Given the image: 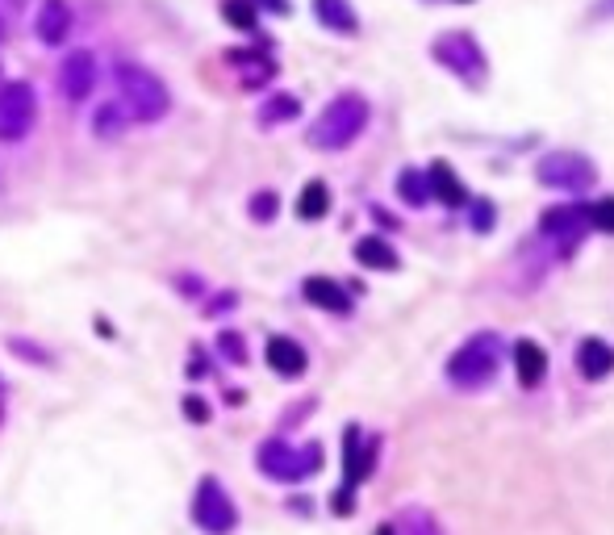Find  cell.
<instances>
[{"instance_id": "6da1fadb", "label": "cell", "mask_w": 614, "mask_h": 535, "mask_svg": "<svg viewBox=\"0 0 614 535\" xmlns=\"http://www.w3.org/2000/svg\"><path fill=\"white\" fill-rule=\"evenodd\" d=\"M364 126H368V101L360 92H343L318 113V122L310 126V143L318 151H343L364 134Z\"/></svg>"}, {"instance_id": "7a4b0ae2", "label": "cell", "mask_w": 614, "mask_h": 535, "mask_svg": "<svg viewBox=\"0 0 614 535\" xmlns=\"http://www.w3.org/2000/svg\"><path fill=\"white\" fill-rule=\"evenodd\" d=\"M117 88H122V105L134 122H159L172 109V92L151 67L117 63Z\"/></svg>"}, {"instance_id": "3957f363", "label": "cell", "mask_w": 614, "mask_h": 535, "mask_svg": "<svg viewBox=\"0 0 614 535\" xmlns=\"http://www.w3.org/2000/svg\"><path fill=\"white\" fill-rule=\"evenodd\" d=\"M498 360H502V343L498 335H472L460 352L447 360V381L460 385V389H481L493 381V372H498Z\"/></svg>"}, {"instance_id": "277c9868", "label": "cell", "mask_w": 614, "mask_h": 535, "mask_svg": "<svg viewBox=\"0 0 614 535\" xmlns=\"http://www.w3.org/2000/svg\"><path fill=\"white\" fill-rule=\"evenodd\" d=\"M318 464H322V448L318 444L289 448L285 439H268V444L259 448V469H264L268 477H276V481H301V477L318 473Z\"/></svg>"}, {"instance_id": "5b68a950", "label": "cell", "mask_w": 614, "mask_h": 535, "mask_svg": "<svg viewBox=\"0 0 614 535\" xmlns=\"http://www.w3.org/2000/svg\"><path fill=\"white\" fill-rule=\"evenodd\" d=\"M38 118V97L26 80L0 84V143H21Z\"/></svg>"}, {"instance_id": "8992f818", "label": "cell", "mask_w": 614, "mask_h": 535, "mask_svg": "<svg viewBox=\"0 0 614 535\" xmlns=\"http://www.w3.org/2000/svg\"><path fill=\"white\" fill-rule=\"evenodd\" d=\"M435 59L447 67V72H456L460 80L468 84H481L485 80V51L477 46L468 30H452L435 42Z\"/></svg>"}, {"instance_id": "52a82bcc", "label": "cell", "mask_w": 614, "mask_h": 535, "mask_svg": "<svg viewBox=\"0 0 614 535\" xmlns=\"http://www.w3.org/2000/svg\"><path fill=\"white\" fill-rule=\"evenodd\" d=\"M193 523L205 531V535H230L239 515H234V502L230 494L222 490L218 477H205L197 485V498H193Z\"/></svg>"}, {"instance_id": "ba28073f", "label": "cell", "mask_w": 614, "mask_h": 535, "mask_svg": "<svg viewBox=\"0 0 614 535\" xmlns=\"http://www.w3.org/2000/svg\"><path fill=\"white\" fill-rule=\"evenodd\" d=\"M539 184H548V189H585V184H594V164H589L585 155L577 151H556V155H543L539 168H535Z\"/></svg>"}, {"instance_id": "9c48e42d", "label": "cell", "mask_w": 614, "mask_h": 535, "mask_svg": "<svg viewBox=\"0 0 614 535\" xmlns=\"http://www.w3.org/2000/svg\"><path fill=\"white\" fill-rule=\"evenodd\" d=\"M585 230H589L585 205H552L548 214L539 218V235L548 239V243H560L564 251H573Z\"/></svg>"}, {"instance_id": "30bf717a", "label": "cell", "mask_w": 614, "mask_h": 535, "mask_svg": "<svg viewBox=\"0 0 614 535\" xmlns=\"http://www.w3.org/2000/svg\"><path fill=\"white\" fill-rule=\"evenodd\" d=\"M92 88H97V55L92 51H72L59 67V92L72 105H80V101L92 97Z\"/></svg>"}, {"instance_id": "8fae6325", "label": "cell", "mask_w": 614, "mask_h": 535, "mask_svg": "<svg viewBox=\"0 0 614 535\" xmlns=\"http://www.w3.org/2000/svg\"><path fill=\"white\" fill-rule=\"evenodd\" d=\"M72 5L67 0H42L38 13H34V34L46 42V46H59L67 34H72Z\"/></svg>"}, {"instance_id": "7c38bea8", "label": "cell", "mask_w": 614, "mask_h": 535, "mask_svg": "<svg viewBox=\"0 0 614 535\" xmlns=\"http://www.w3.org/2000/svg\"><path fill=\"white\" fill-rule=\"evenodd\" d=\"M372 460H376V439L364 448L360 427H347V435H343V481H347V490H351V485H360V481L368 477Z\"/></svg>"}, {"instance_id": "4fadbf2b", "label": "cell", "mask_w": 614, "mask_h": 535, "mask_svg": "<svg viewBox=\"0 0 614 535\" xmlns=\"http://www.w3.org/2000/svg\"><path fill=\"white\" fill-rule=\"evenodd\" d=\"M577 368L585 381H602L614 372V347L602 339H581L577 343Z\"/></svg>"}, {"instance_id": "5bb4252c", "label": "cell", "mask_w": 614, "mask_h": 535, "mask_svg": "<svg viewBox=\"0 0 614 535\" xmlns=\"http://www.w3.org/2000/svg\"><path fill=\"white\" fill-rule=\"evenodd\" d=\"M305 301H314L318 310H330V314H347L351 310V297L339 281H330V276H310V281L301 285Z\"/></svg>"}, {"instance_id": "9a60e30c", "label": "cell", "mask_w": 614, "mask_h": 535, "mask_svg": "<svg viewBox=\"0 0 614 535\" xmlns=\"http://www.w3.org/2000/svg\"><path fill=\"white\" fill-rule=\"evenodd\" d=\"M514 372H518V385L535 389L543 377H548V352H543L539 343L523 339V343L514 347Z\"/></svg>"}, {"instance_id": "2e32d148", "label": "cell", "mask_w": 614, "mask_h": 535, "mask_svg": "<svg viewBox=\"0 0 614 535\" xmlns=\"http://www.w3.org/2000/svg\"><path fill=\"white\" fill-rule=\"evenodd\" d=\"M268 364L280 372V377H301V372H305V352H301V343L289 339V335H272V339H268Z\"/></svg>"}, {"instance_id": "e0dca14e", "label": "cell", "mask_w": 614, "mask_h": 535, "mask_svg": "<svg viewBox=\"0 0 614 535\" xmlns=\"http://www.w3.org/2000/svg\"><path fill=\"white\" fill-rule=\"evenodd\" d=\"M427 180H431V197H439L443 205H468V189L460 184V176L452 172V164H443V159H435L431 164V172H427Z\"/></svg>"}, {"instance_id": "ac0fdd59", "label": "cell", "mask_w": 614, "mask_h": 535, "mask_svg": "<svg viewBox=\"0 0 614 535\" xmlns=\"http://www.w3.org/2000/svg\"><path fill=\"white\" fill-rule=\"evenodd\" d=\"M314 13L326 30L335 34H356L360 30V17L351 9V0H314Z\"/></svg>"}, {"instance_id": "d6986e66", "label": "cell", "mask_w": 614, "mask_h": 535, "mask_svg": "<svg viewBox=\"0 0 614 535\" xmlns=\"http://www.w3.org/2000/svg\"><path fill=\"white\" fill-rule=\"evenodd\" d=\"M356 260H360L364 268H376V272H393V268H397V251H393L385 239L368 235V239L356 243Z\"/></svg>"}, {"instance_id": "ffe728a7", "label": "cell", "mask_w": 614, "mask_h": 535, "mask_svg": "<svg viewBox=\"0 0 614 535\" xmlns=\"http://www.w3.org/2000/svg\"><path fill=\"white\" fill-rule=\"evenodd\" d=\"M397 197L401 201H406V205H427L431 201V180H427V172H422V168H406V172H401L397 176Z\"/></svg>"}, {"instance_id": "44dd1931", "label": "cell", "mask_w": 614, "mask_h": 535, "mask_svg": "<svg viewBox=\"0 0 614 535\" xmlns=\"http://www.w3.org/2000/svg\"><path fill=\"white\" fill-rule=\"evenodd\" d=\"M326 209H330V189L322 180H310L301 189V197H297V214L305 222H318V218H326Z\"/></svg>"}, {"instance_id": "7402d4cb", "label": "cell", "mask_w": 614, "mask_h": 535, "mask_svg": "<svg viewBox=\"0 0 614 535\" xmlns=\"http://www.w3.org/2000/svg\"><path fill=\"white\" fill-rule=\"evenodd\" d=\"M301 113V101L289 97V92H276V97L264 101V109H259V122L264 126H276V122H293Z\"/></svg>"}, {"instance_id": "603a6c76", "label": "cell", "mask_w": 614, "mask_h": 535, "mask_svg": "<svg viewBox=\"0 0 614 535\" xmlns=\"http://www.w3.org/2000/svg\"><path fill=\"white\" fill-rule=\"evenodd\" d=\"M222 17L234 30H255V5L251 0H222Z\"/></svg>"}, {"instance_id": "cb8c5ba5", "label": "cell", "mask_w": 614, "mask_h": 535, "mask_svg": "<svg viewBox=\"0 0 614 535\" xmlns=\"http://www.w3.org/2000/svg\"><path fill=\"white\" fill-rule=\"evenodd\" d=\"M589 226H598L602 235H614V197H598L594 205H585Z\"/></svg>"}, {"instance_id": "d4e9b609", "label": "cell", "mask_w": 614, "mask_h": 535, "mask_svg": "<svg viewBox=\"0 0 614 535\" xmlns=\"http://www.w3.org/2000/svg\"><path fill=\"white\" fill-rule=\"evenodd\" d=\"M126 118H130V113H122L117 105L101 109V113H97V134H101V138H117V134H122V126H126Z\"/></svg>"}, {"instance_id": "484cf974", "label": "cell", "mask_w": 614, "mask_h": 535, "mask_svg": "<svg viewBox=\"0 0 614 535\" xmlns=\"http://www.w3.org/2000/svg\"><path fill=\"white\" fill-rule=\"evenodd\" d=\"M251 218H255V222H272V218H276V193H255Z\"/></svg>"}, {"instance_id": "4316f807", "label": "cell", "mask_w": 614, "mask_h": 535, "mask_svg": "<svg viewBox=\"0 0 614 535\" xmlns=\"http://www.w3.org/2000/svg\"><path fill=\"white\" fill-rule=\"evenodd\" d=\"M493 222H498V209H493V205H485V201H477V205H472V226H477V230H489Z\"/></svg>"}, {"instance_id": "83f0119b", "label": "cell", "mask_w": 614, "mask_h": 535, "mask_svg": "<svg viewBox=\"0 0 614 535\" xmlns=\"http://www.w3.org/2000/svg\"><path fill=\"white\" fill-rule=\"evenodd\" d=\"M222 352H226L230 360H247V347H243V339L234 335V331H226V335H222Z\"/></svg>"}, {"instance_id": "f1b7e54d", "label": "cell", "mask_w": 614, "mask_h": 535, "mask_svg": "<svg viewBox=\"0 0 614 535\" xmlns=\"http://www.w3.org/2000/svg\"><path fill=\"white\" fill-rule=\"evenodd\" d=\"M184 414L193 418V423H205V418H209V406H205L201 398H184Z\"/></svg>"}, {"instance_id": "f546056e", "label": "cell", "mask_w": 614, "mask_h": 535, "mask_svg": "<svg viewBox=\"0 0 614 535\" xmlns=\"http://www.w3.org/2000/svg\"><path fill=\"white\" fill-rule=\"evenodd\" d=\"M259 5H268V9H276V13H289V0H259Z\"/></svg>"}, {"instance_id": "4dcf8cb0", "label": "cell", "mask_w": 614, "mask_h": 535, "mask_svg": "<svg viewBox=\"0 0 614 535\" xmlns=\"http://www.w3.org/2000/svg\"><path fill=\"white\" fill-rule=\"evenodd\" d=\"M376 535H397V531L393 527H376Z\"/></svg>"}, {"instance_id": "1f68e13d", "label": "cell", "mask_w": 614, "mask_h": 535, "mask_svg": "<svg viewBox=\"0 0 614 535\" xmlns=\"http://www.w3.org/2000/svg\"><path fill=\"white\" fill-rule=\"evenodd\" d=\"M460 5H468V0H460Z\"/></svg>"}, {"instance_id": "d6a6232c", "label": "cell", "mask_w": 614, "mask_h": 535, "mask_svg": "<svg viewBox=\"0 0 614 535\" xmlns=\"http://www.w3.org/2000/svg\"><path fill=\"white\" fill-rule=\"evenodd\" d=\"M0 34H5V30H0Z\"/></svg>"}]
</instances>
